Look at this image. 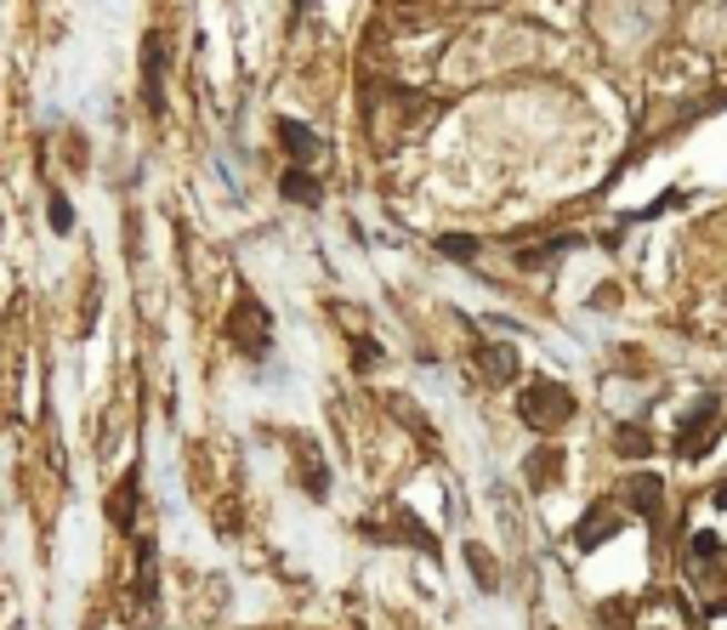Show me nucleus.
Here are the masks:
<instances>
[{
	"label": "nucleus",
	"mask_w": 727,
	"mask_h": 630,
	"mask_svg": "<svg viewBox=\"0 0 727 630\" xmlns=\"http://www.w3.org/2000/svg\"><path fill=\"white\" fill-rule=\"evenodd\" d=\"M574 393L563 380H528L523 386V398H517V415H523V426H535V431H557V426H568L574 420Z\"/></svg>",
	"instance_id": "1"
},
{
	"label": "nucleus",
	"mask_w": 727,
	"mask_h": 630,
	"mask_svg": "<svg viewBox=\"0 0 727 630\" xmlns=\"http://www.w3.org/2000/svg\"><path fill=\"white\" fill-rule=\"evenodd\" d=\"M716 438H721V404H716V398H705V404H694V409H688L683 431H676V455H683V460H699Z\"/></svg>",
	"instance_id": "2"
},
{
	"label": "nucleus",
	"mask_w": 727,
	"mask_h": 630,
	"mask_svg": "<svg viewBox=\"0 0 727 630\" xmlns=\"http://www.w3.org/2000/svg\"><path fill=\"white\" fill-rule=\"evenodd\" d=\"M233 347L251 353V358H267V347H273V324H267V307L256 296H245L233 307Z\"/></svg>",
	"instance_id": "3"
},
{
	"label": "nucleus",
	"mask_w": 727,
	"mask_h": 630,
	"mask_svg": "<svg viewBox=\"0 0 727 630\" xmlns=\"http://www.w3.org/2000/svg\"><path fill=\"white\" fill-rule=\"evenodd\" d=\"M165 40L160 34H149V40H142V103H149L154 114L165 109Z\"/></svg>",
	"instance_id": "4"
},
{
	"label": "nucleus",
	"mask_w": 727,
	"mask_h": 630,
	"mask_svg": "<svg viewBox=\"0 0 727 630\" xmlns=\"http://www.w3.org/2000/svg\"><path fill=\"white\" fill-rule=\"evenodd\" d=\"M619 522H625V517H619L608 500H603V506H592L586 517H579V528H574V546H579V551H597L608 535H619Z\"/></svg>",
	"instance_id": "5"
},
{
	"label": "nucleus",
	"mask_w": 727,
	"mask_h": 630,
	"mask_svg": "<svg viewBox=\"0 0 727 630\" xmlns=\"http://www.w3.org/2000/svg\"><path fill=\"white\" fill-rule=\"evenodd\" d=\"M619 495L632 500V506H637L643 517H659V477H654V471H637V477H625V482H619Z\"/></svg>",
	"instance_id": "6"
},
{
	"label": "nucleus",
	"mask_w": 727,
	"mask_h": 630,
	"mask_svg": "<svg viewBox=\"0 0 727 630\" xmlns=\"http://www.w3.org/2000/svg\"><path fill=\"white\" fill-rule=\"evenodd\" d=\"M279 142H284V154L296 160V165H307L319 154V136L307 125H296V120H279Z\"/></svg>",
	"instance_id": "7"
},
{
	"label": "nucleus",
	"mask_w": 727,
	"mask_h": 630,
	"mask_svg": "<svg viewBox=\"0 0 727 630\" xmlns=\"http://www.w3.org/2000/svg\"><path fill=\"white\" fill-rule=\"evenodd\" d=\"M477 364H483V380H489V386L517 375V353L512 347H477Z\"/></svg>",
	"instance_id": "8"
},
{
	"label": "nucleus",
	"mask_w": 727,
	"mask_h": 630,
	"mask_svg": "<svg viewBox=\"0 0 727 630\" xmlns=\"http://www.w3.org/2000/svg\"><path fill=\"white\" fill-rule=\"evenodd\" d=\"M284 200H302V205H319L324 200V193H319V182L302 171V165H290L284 171Z\"/></svg>",
	"instance_id": "9"
},
{
	"label": "nucleus",
	"mask_w": 727,
	"mask_h": 630,
	"mask_svg": "<svg viewBox=\"0 0 727 630\" xmlns=\"http://www.w3.org/2000/svg\"><path fill=\"white\" fill-rule=\"evenodd\" d=\"M109 511H114V522H120V528H131V522H137V471L120 482V495H114V506H109Z\"/></svg>",
	"instance_id": "10"
},
{
	"label": "nucleus",
	"mask_w": 727,
	"mask_h": 630,
	"mask_svg": "<svg viewBox=\"0 0 727 630\" xmlns=\"http://www.w3.org/2000/svg\"><path fill=\"white\" fill-rule=\"evenodd\" d=\"M557 466H563V455H557V449H541L535 466H528V482H535V489H546V482L557 477Z\"/></svg>",
	"instance_id": "11"
},
{
	"label": "nucleus",
	"mask_w": 727,
	"mask_h": 630,
	"mask_svg": "<svg viewBox=\"0 0 727 630\" xmlns=\"http://www.w3.org/2000/svg\"><path fill=\"white\" fill-rule=\"evenodd\" d=\"M466 562H472V573L483 579V591H495V586H501V573H495V562H489V551H477V546H472V551H466Z\"/></svg>",
	"instance_id": "12"
},
{
	"label": "nucleus",
	"mask_w": 727,
	"mask_h": 630,
	"mask_svg": "<svg viewBox=\"0 0 727 630\" xmlns=\"http://www.w3.org/2000/svg\"><path fill=\"white\" fill-rule=\"evenodd\" d=\"M688 546H694V562H699V568H705V562H710V568L721 562V540H716V535H694Z\"/></svg>",
	"instance_id": "13"
},
{
	"label": "nucleus",
	"mask_w": 727,
	"mask_h": 630,
	"mask_svg": "<svg viewBox=\"0 0 727 630\" xmlns=\"http://www.w3.org/2000/svg\"><path fill=\"white\" fill-rule=\"evenodd\" d=\"M597 619H603V630H632V602H619V608H614V602H603V608H597Z\"/></svg>",
	"instance_id": "14"
},
{
	"label": "nucleus",
	"mask_w": 727,
	"mask_h": 630,
	"mask_svg": "<svg viewBox=\"0 0 727 630\" xmlns=\"http://www.w3.org/2000/svg\"><path fill=\"white\" fill-rule=\"evenodd\" d=\"M614 444H619L625 455H648V438H643L637 426H614Z\"/></svg>",
	"instance_id": "15"
},
{
	"label": "nucleus",
	"mask_w": 727,
	"mask_h": 630,
	"mask_svg": "<svg viewBox=\"0 0 727 630\" xmlns=\"http://www.w3.org/2000/svg\"><path fill=\"white\" fill-rule=\"evenodd\" d=\"M302 455H307V495H324V466H319V449H313V444H302Z\"/></svg>",
	"instance_id": "16"
},
{
	"label": "nucleus",
	"mask_w": 727,
	"mask_h": 630,
	"mask_svg": "<svg viewBox=\"0 0 727 630\" xmlns=\"http://www.w3.org/2000/svg\"><path fill=\"white\" fill-rule=\"evenodd\" d=\"M438 251H444V256H455V262H466V256H477V238H444Z\"/></svg>",
	"instance_id": "17"
},
{
	"label": "nucleus",
	"mask_w": 727,
	"mask_h": 630,
	"mask_svg": "<svg viewBox=\"0 0 727 630\" xmlns=\"http://www.w3.org/2000/svg\"><path fill=\"white\" fill-rule=\"evenodd\" d=\"M52 222H58V233H69V227H74V211H69L63 193H52Z\"/></svg>",
	"instance_id": "18"
}]
</instances>
